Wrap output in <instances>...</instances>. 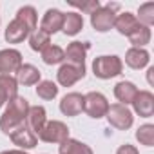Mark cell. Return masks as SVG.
Masks as SVG:
<instances>
[{"label":"cell","instance_id":"6da1fadb","mask_svg":"<svg viewBox=\"0 0 154 154\" xmlns=\"http://www.w3.org/2000/svg\"><path fill=\"white\" fill-rule=\"evenodd\" d=\"M36 20L38 15L33 6H24L18 9L17 18L11 20L6 27V40L9 44H20L24 42L35 29H36Z\"/></svg>","mask_w":154,"mask_h":154},{"label":"cell","instance_id":"7a4b0ae2","mask_svg":"<svg viewBox=\"0 0 154 154\" xmlns=\"http://www.w3.org/2000/svg\"><path fill=\"white\" fill-rule=\"evenodd\" d=\"M29 107V102L22 96H15L13 100H9L4 114L0 116V131L4 134H11L17 129H20L26 123Z\"/></svg>","mask_w":154,"mask_h":154},{"label":"cell","instance_id":"3957f363","mask_svg":"<svg viewBox=\"0 0 154 154\" xmlns=\"http://www.w3.org/2000/svg\"><path fill=\"white\" fill-rule=\"evenodd\" d=\"M122 71H123V63H122V58L116 54L98 56L93 62V72L96 78H102V80L114 78V76L122 74Z\"/></svg>","mask_w":154,"mask_h":154},{"label":"cell","instance_id":"277c9868","mask_svg":"<svg viewBox=\"0 0 154 154\" xmlns=\"http://www.w3.org/2000/svg\"><path fill=\"white\" fill-rule=\"evenodd\" d=\"M107 122L109 125H112L114 129L118 131H127L132 127V122H134V116L132 112L129 111L127 105H122V103H112L109 105L107 109Z\"/></svg>","mask_w":154,"mask_h":154},{"label":"cell","instance_id":"5b68a950","mask_svg":"<svg viewBox=\"0 0 154 154\" xmlns=\"http://www.w3.org/2000/svg\"><path fill=\"white\" fill-rule=\"evenodd\" d=\"M118 4H107V6H100L93 15H91V26L98 31V33H107L112 26H114V11L118 9Z\"/></svg>","mask_w":154,"mask_h":154},{"label":"cell","instance_id":"8992f818","mask_svg":"<svg viewBox=\"0 0 154 154\" xmlns=\"http://www.w3.org/2000/svg\"><path fill=\"white\" fill-rule=\"evenodd\" d=\"M36 138L45 141V143H62L69 138V127L63 122H58V120L45 122V125L36 134Z\"/></svg>","mask_w":154,"mask_h":154},{"label":"cell","instance_id":"52a82bcc","mask_svg":"<svg viewBox=\"0 0 154 154\" xmlns=\"http://www.w3.org/2000/svg\"><path fill=\"white\" fill-rule=\"evenodd\" d=\"M107 109H109V102L102 93L91 91L84 96V111L87 112V116L100 120L107 114Z\"/></svg>","mask_w":154,"mask_h":154},{"label":"cell","instance_id":"ba28073f","mask_svg":"<svg viewBox=\"0 0 154 154\" xmlns=\"http://www.w3.org/2000/svg\"><path fill=\"white\" fill-rule=\"evenodd\" d=\"M84 76H85V65H74V63L65 62V63H62V67L56 72V80L60 85L71 87L78 80H82Z\"/></svg>","mask_w":154,"mask_h":154},{"label":"cell","instance_id":"9c48e42d","mask_svg":"<svg viewBox=\"0 0 154 154\" xmlns=\"http://www.w3.org/2000/svg\"><path fill=\"white\" fill-rule=\"evenodd\" d=\"M22 65V53L17 49H2L0 51V74L17 72Z\"/></svg>","mask_w":154,"mask_h":154},{"label":"cell","instance_id":"30bf717a","mask_svg":"<svg viewBox=\"0 0 154 154\" xmlns=\"http://www.w3.org/2000/svg\"><path fill=\"white\" fill-rule=\"evenodd\" d=\"M132 107L141 118H150L154 114V94L150 91H138L136 98L132 100Z\"/></svg>","mask_w":154,"mask_h":154},{"label":"cell","instance_id":"8fae6325","mask_svg":"<svg viewBox=\"0 0 154 154\" xmlns=\"http://www.w3.org/2000/svg\"><path fill=\"white\" fill-rule=\"evenodd\" d=\"M60 111L65 116H78L84 111V94L80 93H67L60 102Z\"/></svg>","mask_w":154,"mask_h":154},{"label":"cell","instance_id":"7c38bea8","mask_svg":"<svg viewBox=\"0 0 154 154\" xmlns=\"http://www.w3.org/2000/svg\"><path fill=\"white\" fill-rule=\"evenodd\" d=\"M62 26H63V13L60 9H47L42 18V24H40V31H44L51 36V35L62 31Z\"/></svg>","mask_w":154,"mask_h":154},{"label":"cell","instance_id":"4fadbf2b","mask_svg":"<svg viewBox=\"0 0 154 154\" xmlns=\"http://www.w3.org/2000/svg\"><path fill=\"white\" fill-rule=\"evenodd\" d=\"M89 47H91L89 42H71L67 45V49L63 51L65 60L74 65H85V54H87Z\"/></svg>","mask_w":154,"mask_h":154},{"label":"cell","instance_id":"5bb4252c","mask_svg":"<svg viewBox=\"0 0 154 154\" xmlns=\"http://www.w3.org/2000/svg\"><path fill=\"white\" fill-rule=\"evenodd\" d=\"M47 122V116H45V109L42 105H33L29 107L27 111V118H26V127L33 132V134H38L42 131V127L45 125Z\"/></svg>","mask_w":154,"mask_h":154},{"label":"cell","instance_id":"9a60e30c","mask_svg":"<svg viewBox=\"0 0 154 154\" xmlns=\"http://www.w3.org/2000/svg\"><path fill=\"white\" fill-rule=\"evenodd\" d=\"M18 91V84L15 80V76L11 74H0V107L4 103H8L9 100H13Z\"/></svg>","mask_w":154,"mask_h":154},{"label":"cell","instance_id":"2e32d148","mask_svg":"<svg viewBox=\"0 0 154 154\" xmlns=\"http://www.w3.org/2000/svg\"><path fill=\"white\" fill-rule=\"evenodd\" d=\"M9 138H11V141H13L17 147H20V149H33V147H36V143H38L36 134H33L26 125H22L20 129H17L15 132H11Z\"/></svg>","mask_w":154,"mask_h":154},{"label":"cell","instance_id":"e0dca14e","mask_svg":"<svg viewBox=\"0 0 154 154\" xmlns=\"http://www.w3.org/2000/svg\"><path fill=\"white\" fill-rule=\"evenodd\" d=\"M17 84L20 85H36L40 82V71L31 63H22L17 71Z\"/></svg>","mask_w":154,"mask_h":154},{"label":"cell","instance_id":"ac0fdd59","mask_svg":"<svg viewBox=\"0 0 154 154\" xmlns=\"http://www.w3.org/2000/svg\"><path fill=\"white\" fill-rule=\"evenodd\" d=\"M149 62H150V54L141 47H131L125 53V63L132 69H143L145 65H149Z\"/></svg>","mask_w":154,"mask_h":154},{"label":"cell","instance_id":"d6986e66","mask_svg":"<svg viewBox=\"0 0 154 154\" xmlns=\"http://www.w3.org/2000/svg\"><path fill=\"white\" fill-rule=\"evenodd\" d=\"M136 94H138V87L132 82H125L123 80V82H118L114 85V96H116V100L122 105L132 103V100L136 98Z\"/></svg>","mask_w":154,"mask_h":154},{"label":"cell","instance_id":"ffe728a7","mask_svg":"<svg viewBox=\"0 0 154 154\" xmlns=\"http://www.w3.org/2000/svg\"><path fill=\"white\" fill-rule=\"evenodd\" d=\"M138 26H140V22L136 20V15L125 11V13H122V15H118V17L114 18V26H112V27H116V31H118L120 35L129 36Z\"/></svg>","mask_w":154,"mask_h":154},{"label":"cell","instance_id":"44dd1931","mask_svg":"<svg viewBox=\"0 0 154 154\" xmlns=\"http://www.w3.org/2000/svg\"><path fill=\"white\" fill-rule=\"evenodd\" d=\"M82 29H84V18H82L80 13H67V15H63V26H62V31H63L67 36L78 35Z\"/></svg>","mask_w":154,"mask_h":154},{"label":"cell","instance_id":"7402d4cb","mask_svg":"<svg viewBox=\"0 0 154 154\" xmlns=\"http://www.w3.org/2000/svg\"><path fill=\"white\" fill-rule=\"evenodd\" d=\"M58 154H93V149L78 140H72V138H67L65 141L60 143V149H58Z\"/></svg>","mask_w":154,"mask_h":154},{"label":"cell","instance_id":"603a6c76","mask_svg":"<svg viewBox=\"0 0 154 154\" xmlns=\"http://www.w3.org/2000/svg\"><path fill=\"white\" fill-rule=\"evenodd\" d=\"M42 60H44V63H47V65H56V63H62V62L65 60V53H63V49H62L60 45L49 44V45L42 51Z\"/></svg>","mask_w":154,"mask_h":154},{"label":"cell","instance_id":"cb8c5ba5","mask_svg":"<svg viewBox=\"0 0 154 154\" xmlns=\"http://www.w3.org/2000/svg\"><path fill=\"white\" fill-rule=\"evenodd\" d=\"M150 27H147V26H138L127 38L131 40V44L134 45V47H141L143 49V45H147L149 42H150Z\"/></svg>","mask_w":154,"mask_h":154},{"label":"cell","instance_id":"d4e9b609","mask_svg":"<svg viewBox=\"0 0 154 154\" xmlns=\"http://www.w3.org/2000/svg\"><path fill=\"white\" fill-rule=\"evenodd\" d=\"M49 44H51L49 35L44 33V31H40V29H35V31L31 33V36H29V45H31L33 51H40V53H42Z\"/></svg>","mask_w":154,"mask_h":154},{"label":"cell","instance_id":"484cf974","mask_svg":"<svg viewBox=\"0 0 154 154\" xmlns=\"http://www.w3.org/2000/svg\"><path fill=\"white\" fill-rule=\"evenodd\" d=\"M36 85H38V87H36L38 98H42V100H53V98H56L58 87H56V84H54L53 80H42V82H38Z\"/></svg>","mask_w":154,"mask_h":154},{"label":"cell","instance_id":"4316f807","mask_svg":"<svg viewBox=\"0 0 154 154\" xmlns=\"http://www.w3.org/2000/svg\"><path fill=\"white\" fill-rule=\"evenodd\" d=\"M136 20H138L141 26L150 27V26L154 24V4H152V2L141 4L140 9H138V17H136Z\"/></svg>","mask_w":154,"mask_h":154},{"label":"cell","instance_id":"83f0119b","mask_svg":"<svg viewBox=\"0 0 154 154\" xmlns=\"http://www.w3.org/2000/svg\"><path fill=\"white\" fill-rule=\"evenodd\" d=\"M136 140L145 147H152L154 145V125H150V123L141 125L136 131Z\"/></svg>","mask_w":154,"mask_h":154},{"label":"cell","instance_id":"f1b7e54d","mask_svg":"<svg viewBox=\"0 0 154 154\" xmlns=\"http://www.w3.org/2000/svg\"><path fill=\"white\" fill-rule=\"evenodd\" d=\"M71 6H74V8H78V9H82V11H85V13L93 15V13L100 8V2H98V0H89V2H85V4H80V2H71Z\"/></svg>","mask_w":154,"mask_h":154},{"label":"cell","instance_id":"f546056e","mask_svg":"<svg viewBox=\"0 0 154 154\" xmlns=\"http://www.w3.org/2000/svg\"><path fill=\"white\" fill-rule=\"evenodd\" d=\"M116 154H140V152H138V149H136L134 145L125 143V145H122V147L116 150Z\"/></svg>","mask_w":154,"mask_h":154},{"label":"cell","instance_id":"4dcf8cb0","mask_svg":"<svg viewBox=\"0 0 154 154\" xmlns=\"http://www.w3.org/2000/svg\"><path fill=\"white\" fill-rule=\"evenodd\" d=\"M152 74H154V67H150V69L147 71V80H149V84H150V85L154 84V80H152Z\"/></svg>","mask_w":154,"mask_h":154},{"label":"cell","instance_id":"1f68e13d","mask_svg":"<svg viewBox=\"0 0 154 154\" xmlns=\"http://www.w3.org/2000/svg\"><path fill=\"white\" fill-rule=\"evenodd\" d=\"M0 154H27L26 150H4V152H0Z\"/></svg>","mask_w":154,"mask_h":154}]
</instances>
